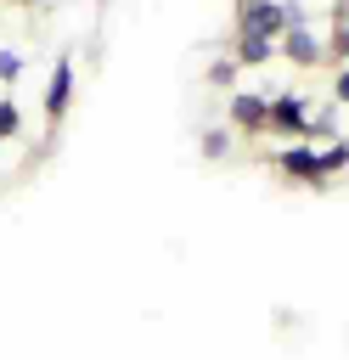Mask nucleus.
Segmentation results:
<instances>
[{"mask_svg":"<svg viewBox=\"0 0 349 360\" xmlns=\"http://www.w3.org/2000/svg\"><path fill=\"white\" fill-rule=\"evenodd\" d=\"M332 101L349 107V62H338V73H332Z\"/></svg>","mask_w":349,"mask_h":360,"instance_id":"ddd939ff","label":"nucleus"},{"mask_svg":"<svg viewBox=\"0 0 349 360\" xmlns=\"http://www.w3.org/2000/svg\"><path fill=\"white\" fill-rule=\"evenodd\" d=\"M270 163L281 169V180H293V186H310V191H321V186H332V180H338V174L326 169V152H321L315 141H281Z\"/></svg>","mask_w":349,"mask_h":360,"instance_id":"f257e3e1","label":"nucleus"},{"mask_svg":"<svg viewBox=\"0 0 349 360\" xmlns=\"http://www.w3.org/2000/svg\"><path fill=\"white\" fill-rule=\"evenodd\" d=\"M310 96L304 90H276L270 96V129L265 135H281V141H310Z\"/></svg>","mask_w":349,"mask_h":360,"instance_id":"f03ea898","label":"nucleus"},{"mask_svg":"<svg viewBox=\"0 0 349 360\" xmlns=\"http://www.w3.org/2000/svg\"><path fill=\"white\" fill-rule=\"evenodd\" d=\"M231 129L265 135V129H270V96H259V90H231Z\"/></svg>","mask_w":349,"mask_h":360,"instance_id":"20e7f679","label":"nucleus"},{"mask_svg":"<svg viewBox=\"0 0 349 360\" xmlns=\"http://www.w3.org/2000/svg\"><path fill=\"white\" fill-rule=\"evenodd\" d=\"M208 79H214L220 90H231V84H236V56H220V62L208 68Z\"/></svg>","mask_w":349,"mask_h":360,"instance_id":"9d476101","label":"nucleus"},{"mask_svg":"<svg viewBox=\"0 0 349 360\" xmlns=\"http://www.w3.org/2000/svg\"><path fill=\"white\" fill-rule=\"evenodd\" d=\"M225 152H231V129H203V158L220 163Z\"/></svg>","mask_w":349,"mask_h":360,"instance_id":"6e6552de","label":"nucleus"},{"mask_svg":"<svg viewBox=\"0 0 349 360\" xmlns=\"http://www.w3.org/2000/svg\"><path fill=\"white\" fill-rule=\"evenodd\" d=\"M11 6H39V0H11Z\"/></svg>","mask_w":349,"mask_h":360,"instance_id":"2eb2a0df","label":"nucleus"},{"mask_svg":"<svg viewBox=\"0 0 349 360\" xmlns=\"http://www.w3.org/2000/svg\"><path fill=\"white\" fill-rule=\"evenodd\" d=\"M23 73V51H0V84H11Z\"/></svg>","mask_w":349,"mask_h":360,"instance_id":"f8f14e48","label":"nucleus"},{"mask_svg":"<svg viewBox=\"0 0 349 360\" xmlns=\"http://www.w3.org/2000/svg\"><path fill=\"white\" fill-rule=\"evenodd\" d=\"M23 129V112H17V101H0V141H11Z\"/></svg>","mask_w":349,"mask_h":360,"instance_id":"9b49d317","label":"nucleus"},{"mask_svg":"<svg viewBox=\"0 0 349 360\" xmlns=\"http://www.w3.org/2000/svg\"><path fill=\"white\" fill-rule=\"evenodd\" d=\"M236 28H253V34H270V39H281V28H287V11H281V0H236Z\"/></svg>","mask_w":349,"mask_h":360,"instance_id":"39448f33","label":"nucleus"},{"mask_svg":"<svg viewBox=\"0 0 349 360\" xmlns=\"http://www.w3.org/2000/svg\"><path fill=\"white\" fill-rule=\"evenodd\" d=\"M281 11H287V22H310V11H304L298 0H281Z\"/></svg>","mask_w":349,"mask_h":360,"instance_id":"4468645a","label":"nucleus"},{"mask_svg":"<svg viewBox=\"0 0 349 360\" xmlns=\"http://www.w3.org/2000/svg\"><path fill=\"white\" fill-rule=\"evenodd\" d=\"M276 56H287L298 73H310V68H321V62H326V39H315V28H310V22H287V28H281V39H276Z\"/></svg>","mask_w":349,"mask_h":360,"instance_id":"7ed1b4c3","label":"nucleus"},{"mask_svg":"<svg viewBox=\"0 0 349 360\" xmlns=\"http://www.w3.org/2000/svg\"><path fill=\"white\" fill-rule=\"evenodd\" d=\"M231 56H236V68H265V62L276 56V39H270V34H253V28H236Z\"/></svg>","mask_w":349,"mask_h":360,"instance_id":"0eeeda50","label":"nucleus"},{"mask_svg":"<svg viewBox=\"0 0 349 360\" xmlns=\"http://www.w3.org/2000/svg\"><path fill=\"white\" fill-rule=\"evenodd\" d=\"M326 62H349V17H338V28L326 39Z\"/></svg>","mask_w":349,"mask_h":360,"instance_id":"1a4fd4ad","label":"nucleus"},{"mask_svg":"<svg viewBox=\"0 0 349 360\" xmlns=\"http://www.w3.org/2000/svg\"><path fill=\"white\" fill-rule=\"evenodd\" d=\"M68 101H73V56L62 51V56L51 62V84H45V124H62Z\"/></svg>","mask_w":349,"mask_h":360,"instance_id":"423d86ee","label":"nucleus"}]
</instances>
